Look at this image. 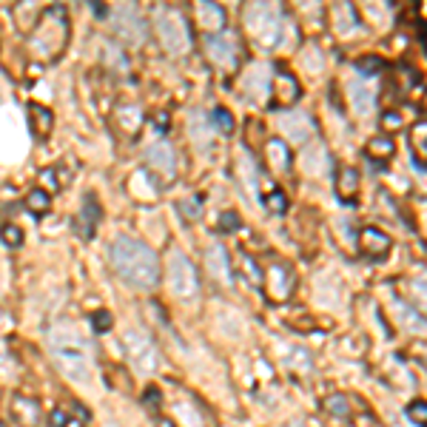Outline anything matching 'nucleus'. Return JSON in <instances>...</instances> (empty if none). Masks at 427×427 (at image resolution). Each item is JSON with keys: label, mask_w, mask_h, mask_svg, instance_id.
<instances>
[{"label": "nucleus", "mask_w": 427, "mask_h": 427, "mask_svg": "<svg viewBox=\"0 0 427 427\" xmlns=\"http://www.w3.org/2000/svg\"><path fill=\"white\" fill-rule=\"evenodd\" d=\"M111 268L134 288H154L160 282V259L145 242L131 236H114L108 248Z\"/></svg>", "instance_id": "1"}, {"label": "nucleus", "mask_w": 427, "mask_h": 427, "mask_svg": "<svg viewBox=\"0 0 427 427\" xmlns=\"http://www.w3.org/2000/svg\"><path fill=\"white\" fill-rule=\"evenodd\" d=\"M49 348L51 359L60 368V373L74 379V382H88L91 379V359L86 351V339L72 322H57L49 328Z\"/></svg>", "instance_id": "2"}, {"label": "nucleus", "mask_w": 427, "mask_h": 427, "mask_svg": "<svg viewBox=\"0 0 427 427\" xmlns=\"http://www.w3.org/2000/svg\"><path fill=\"white\" fill-rule=\"evenodd\" d=\"M69 40V20L63 6H51L40 15L35 23V35H32V51L38 57H57L66 49Z\"/></svg>", "instance_id": "3"}, {"label": "nucleus", "mask_w": 427, "mask_h": 427, "mask_svg": "<svg viewBox=\"0 0 427 427\" xmlns=\"http://www.w3.org/2000/svg\"><path fill=\"white\" fill-rule=\"evenodd\" d=\"M245 29L257 46L277 49L282 43V9L277 3H248L245 6Z\"/></svg>", "instance_id": "4"}, {"label": "nucleus", "mask_w": 427, "mask_h": 427, "mask_svg": "<svg viewBox=\"0 0 427 427\" xmlns=\"http://www.w3.org/2000/svg\"><path fill=\"white\" fill-rule=\"evenodd\" d=\"M157 35H160V43L168 54H186L191 51V29H188V20L179 9H157Z\"/></svg>", "instance_id": "5"}, {"label": "nucleus", "mask_w": 427, "mask_h": 427, "mask_svg": "<svg viewBox=\"0 0 427 427\" xmlns=\"http://www.w3.org/2000/svg\"><path fill=\"white\" fill-rule=\"evenodd\" d=\"M123 351L129 356V362L140 373H157L160 368V351L151 342L148 333L143 330H126L123 333Z\"/></svg>", "instance_id": "6"}, {"label": "nucleus", "mask_w": 427, "mask_h": 427, "mask_svg": "<svg viewBox=\"0 0 427 427\" xmlns=\"http://www.w3.org/2000/svg\"><path fill=\"white\" fill-rule=\"evenodd\" d=\"M166 273H168V285H171V291H174L179 299H191V296H197V291H200V277H197V268L191 265V259H188L186 254L174 251V254L168 257Z\"/></svg>", "instance_id": "7"}, {"label": "nucleus", "mask_w": 427, "mask_h": 427, "mask_svg": "<svg viewBox=\"0 0 427 427\" xmlns=\"http://www.w3.org/2000/svg\"><path fill=\"white\" fill-rule=\"evenodd\" d=\"M114 29H117V35L131 46L145 40V23H143V17L137 15L134 6H120L114 12Z\"/></svg>", "instance_id": "8"}, {"label": "nucleus", "mask_w": 427, "mask_h": 427, "mask_svg": "<svg viewBox=\"0 0 427 427\" xmlns=\"http://www.w3.org/2000/svg\"><path fill=\"white\" fill-rule=\"evenodd\" d=\"M205 49H208V57L214 60V63L225 66V69H234L236 60H239L236 40L231 35H208L205 38Z\"/></svg>", "instance_id": "9"}, {"label": "nucleus", "mask_w": 427, "mask_h": 427, "mask_svg": "<svg viewBox=\"0 0 427 427\" xmlns=\"http://www.w3.org/2000/svg\"><path fill=\"white\" fill-rule=\"evenodd\" d=\"M145 163H148L151 171H157L163 179H174V174H177L174 148H171L166 140H160V143H154V145L145 148Z\"/></svg>", "instance_id": "10"}, {"label": "nucleus", "mask_w": 427, "mask_h": 427, "mask_svg": "<svg viewBox=\"0 0 427 427\" xmlns=\"http://www.w3.org/2000/svg\"><path fill=\"white\" fill-rule=\"evenodd\" d=\"M265 282V291L271 299H277V302H285L291 296V288H293V277H291V271L285 265H271L268 273L262 277Z\"/></svg>", "instance_id": "11"}, {"label": "nucleus", "mask_w": 427, "mask_h": 427, "mask_svg": "<svg viewBox=\"0 0 427 427\" xmlns=\"http://www.w3.org/2000/svg\"><path fill=\"white\" fill-rule=\"evenodd\" d=\"M205 268L208 273L217 282L223 285H231V257L225 251V245H220V242H214V245L205 251Z\"/></svg>", "instance_id": "12"}, {"label": "nucleus", "mask_w": 427, "mask_h": 427, "mask_svg": "<svg viewBox=\"0 0 427 427\" xmlns=\"http://www.w3.org/2000/svg\"><path fill=\"white\" fill-rule=\"evenodd\" d=\"M242 88L251 100H265V95L271 91V72L265 63H254L245 74H242Z\"/></svg>", "instance_id": "13"}, {"label": "nucleus", "mask_w": 427, "mask_h": 427, "mask_svg": "<svg viewBox=\"0 0 427 427\" xmlns=\"http://www.w3.org/2000/svg\"><path fill=\"white\" fill-rule=\"evenodd\" d=\"M100 223V202L95 194H86L83 197V208L77 211V217H74V228L80 231L83 239H91L95 236V228Z\"/></svg>", "instance_id": "14"}, {"label": "nucleus", "mask_w": 427, "mask_h": 427, "mask_svg": "<svg viewBox=\"0 0 427 427\" xmlns=\"http://www.w3.org/2000/svg\"><path fill=\"white\" fill-rule=\"evenodd\" d=\"M299 95H302L299 80H296L291 72L280 69L277 77H273V97H277V103L285 106V108H291V106L299 100Z\"/></svg>", "instance_id": "15"}, {"label": "nucleus", "mask_w": 427, "mask_h": 427, "mask_svg": "<svg viewBox=\"0 0 427 427\" xmlns=\"http://www.w3.org/2000/svg\"><path fill=\"white\" fill-rule=\"evenodd\" d=\"M390 236L385 234V231H379V228H373V225H368V228H362V234H359V248H362V254H368V257H385L387 251H390Z\"/></svg>", "instance_id": "16"}, {"label": "nucleus", "mask_w": 427, "mask_h": 427, "mask_svg": "<svg viewBox=\"0 0 427 427\" xmlns=\"http://www.w3.org/2000/svg\"><path fill=\"white\" fill-rule=\"evenodd\" d=\"M197 20H200V26L205 29L208 35H217V32H223V26H225V12H223L220 3L200 0L197 3Z\"/></svg>", "instance_id": "17"}, {"label": "nucleus", "mask_w": 427, "mask_h": 427, "mask_svg": "<svg viewBox=\"0 0 427 427\" xmlns=\"http://www.w3.org/2000/svg\"><path fill=\"white\" fill-rule=\"evenodd\" d=\"M282 131H285L291 140L305 143V140L314 134V123H311L308 114H285V117H282Z\"/></svg>", "instance_id": "18"}, {"label": "nucleus", "mask_w": 427, "mask_h": 427, "mask_svg": "<svg viewBox=\"0 0 427 427\" xmlns=\"http://www.w3.org/2000/svg\"><path fill=\"white\" fill-rule=\"evenodd\" d=\"M12 413H15V419H17L23 427H38V421H40V408H38V402L29 399V396H20V393L12 399Z\"/></svg>", "instance_id": "19"}, {"label": "nucleus", "mask_w": 427, "mask_h": 427, "mask_svg": "<svg viewBox=\"0 0 427 427\" xmlns=\"http://www.w3.org/2000/svg\"><path fill=\"white\" fill-rule=\"evenodd\" d=\"M29 126H32V134L38 140H46L51 134V129H54V117H51V111L46 106L32 103L29 106Z\"/></svg>", "instance_id": "20"}, {"label": "nucleus", "mask_w": 427, "mask_h": 427, "mask_svg": "<svg viewBox=\"0 0 427 427\" xmlns=\"http://www.w3.org/2000/svg\"><path fill=\"white\" fill-rule=\"evenodd\" d=\"M265 160L271 163L273 171H288L291 168V148L285 140H268L265 143Z\"/></svg>", "instance_id": "21"}, {"label": "nucleus", "mask_w": 427, "mask_h": 427, "mask_svg": "<svg viewBox=\"0 0 427 427\" xmlns=\"http://www.w3.org/2000/svg\"><path fill=\"white\" fill-rule=\"evenodd\" d=\"M117 126H120V131H123V134L137 137V131L143 129V111L137 106H120V111H117Z\"/></svg>", "instance_id": "22"}, {"label": "nucleus", "mask_w": 427, "mask_h": 427, "mask_svg": "<svg viewBox=\"0 0 427 427\" xmlns=\"http://www.w3.org/2000/svg\"><path fill=\"white\" fill-rule=\"evenodd\" d=\"M337 191H339V197L345 202L356 200V194H359V171L356 168H351V166L339 168V174H337Z\"/></svg>", "instance_id": "23"}, {"label": "nucleus", "mask_w": 427, "mask_h": 427, "mask_svg": "<svg viewBox=\"0 0 427 427\" xmlns=\"http://www.w3.org/2000/svg\"><path fill=\"white\" fill-rule=\"evenodd\" d=\"M330 20H333V26H337L339 35H351L353 26H356V12H353V6L339 3V6L330 9Z\"/></svg>", "instance_id": "24"}, {"label": "nucleus", "mask_w": 427, "mask_h": 427, "mask_svg": "<svg viewBox=\"0 0 427 427\" xmlns=\"http://www.w3.org/2000/svg\"><path fill=\"white\" fill-rule=\"evenodd\" d=\"M129 191H131L137 200H145V202H151V200L157 197V188L151 186V179H148L145 171H134V174H131V179H129Z\"/></svg>", "instance_id": "25"}, {"label": "nucleus", "mask_w": 427, "mask_h": 427, "mask_svg": "<svg viewBox=\"0 0 427 427\" xmlns=\"http://www.w3.org/2000/svg\"><path fill=\"white\" fill-rule=\"evenodd\" d=\"M348 91H351V103H353V108H356L359 114H371V108H373V103H376L373 91H371V88H364V86H359V83H351Z\"/></svg>", "instance_id": "26"}, {"label": "nucleus", "mask_w": 427, "mask_h": 427, "mask_svg": "<svg viewBox=\"0 0 427 427\" xmlns=\"http://www.w3.org/2000/svg\"><path fill=\"white\" fill-rule=\"evenodd\" d=\"M393 154H396V143L387 137H373L368 143V157L376 163H387V160H393Z\"/></svg>", "instance_id": "27"}, {"label": "nucleus", "mask_w": 427, "mask_h": 427, "mask_svg": "<svg viewBox=\"0 0 427 427\" xmlns=\"http://www.w3.org/2000/svg\"><path fill=\"white\" fill-rule=\"evenodd\" d=\"M325 410L333 413L337 419H351V402H348V396H342V393H330L328 399H325Z\"/></svg>", "instance_id": "28"}, {"label": "nucleus", "mask_w": 427, "mask_h": 427, "mask_svg": "<svg viewBox=\"0 0 427 427\" xmlns=\"http://www.w3.org/2000/svg\"><path fill=\"white\" fill-rule=\"evenodd\" d=\"M100 46H103V60L114 72H129V60H126L123 51H120L117 46H111V43H100Z\"/></svg>", "instance_id": "29"}, {"label": "nucleus", "mask_w": 427, "mask_h": 427, "mask_svg": "<svg viewBox=\"0 0 427 427\" xmlns=\"http://www.w3.org/2000/svg\"><path fill=\"white\" fill-rule=\"evenodd\" d=\"M288 368H293L296 373H311V368H314V362H311V353L308 351H302V348H293L291 353H288Z\"/></svg>", "instance_id": "30"}, {"label": "nucleus", "mask_w": 427, "mask_h": 427, "mask_svg": "<svg viewBox=\"0 0 427 427\" xmlns=\"http://www.w3.org/2000/svg\"><path fill=\"white\" fill-rule=\"evenodd\" d=\"M26 208L32 211V214H46L51 208V197L43 188H35V191L26 194Z\"/></svg>", "instance_id": "31"}, {"label": "nucleus", "mask_w": 427, "mask_h": 427, "mask_svg": "<svg viewBox=\"0 0 427 427\" xmlns=\"http://www.w3.org/2000/svg\"><path fill=\"white\" fill-rule=\"evenodd\" d=\"M413 151L419 154V166L427 160V123H416V129H413Z\"/></svg>", "instance_id": "32"}, {"label": "nucleus", "mask_w": 427, "mask_h": 427, "mask_svg": "<svg viewBox=\"0 0 427 427\" xmlns=\"http://www.w3.org/2000/svg\"><path fill=\"white\" fill-rule=\"evenodd\" d=\"M236 168H239V177L245 179V186L251 188V194H254V188H257V171H254V160L248 157V154H242L239 157V163H236Z\"/></svg>", "instance_id": "33"}, {"label": "nucleus", "mask_w": 427, "mask_h": 427, "mask_svg": "<svg viewBox=\"0 0 427 427\" xmlns=\"http://www.w3.org/2000/svg\"><path fill=\"white\" fill-rule=\"evenodd\" d=\"M262 202H265V208H268L271 214H285V211H288V197H285L282 191H271V194H265Z\"/></svg>", "instance_id": "34"}, {"label": "nucleus", "mask_w": 427, "mask_h": 427, "mask_svg": "<svg viewBox=\"0 0 427 427\" xmlns=\"http://www.w3.org/2000/svg\"><path fill=\"white\" fill-rule=\"evenodd\" d=\"M356 69H359L364 77H371V74H379V72L385 69V60H382V57H362L359 63H356Z\"/></svg>", "instance_id": "35"}, {"label": "nucleus", "mask_w": 427, "mask_h": 427, "mask_svg": "<svg viewBox=\"0 0 427 427\" xmlns=\"http://www.w3.org/2000/svg\"><path fill=\"white\" fill-rule=\"evenodd\" d=\"M382 129L385 131H402L405 129V117H402V111H385L382 114Z\"/></svg>", "instance_id": "36"}, {"label": "nucleus", "mask_w": 427, "mask_h": 427, "mask_svg": "<svg viewBox=\"0 0 427 427\" xmlns=\"http://www.w3.org/2000/svg\"><path fill=\"white\" fill-rule=\"evenodd\" d=\"M408 419L416 424V427H424L427 424V405L419 399V402H410L408 405Z\"/></svg>", "instance_id": "37"}, {"label": "nucleus", "mask_w": 427, "mask_h": 427, "mask_svg": "<svg viewBox=\"0 0 427 427\" xmlns=\"http://www.w3.org/2000/svg\"><path fill=\"white\" fill-rule=\"evenodd\" d=\"M0 239H3L9 248H17L23 242V231L17 225H3V228H0Z\"/></svg>", "instance_id": "38"}, {"label": "nucleus", "mask_w": 427, "mask_h": 427, "mask_svg": "<svg viewBox=\"0 0 427 427\" xmlns=\"http://www.w3.org/2000/svg\"><path fill=\"white\" fill-rule=\"evenodd\" d=\"M302 63L308 66L314 74L316 72H322V57H319V51L316 49H308V51H302Z\"/></svg>", "instance_id": "39"}, {"label": "nucleus", "mask_w": 427, "mask_h": 427, "mask_svg": "<svg viewBox=\"0 0 427 427\" xmlns=\"http://www.w3.org/2000/svg\"><path fill=\"white\" fill-rule=\"evenodd\" d=\"M211 120H214V123H217V126H220L225 134L234 129V117H231L225 108H214V117H211Z\"/></svg>", "instance_id": "40"}, {"label": "nucleus", "mask_w": 427, "mask_h": 427, "mask_svg": "<svg viewBox=\"0 0 427 427\" xmlns=\"http://www.w3.org/2000/svg\"><path fill=\"white\" fill-rule=\"evenodd\" d=\"M91 325H95V330H97V333L111 330V314H108V311H97L95 316H91Z\"/></svg>", "instance_id": "41"}, {"label": "nucleus", "mask_w": 427, "mask_h": 427, "mask_svg": "<svg viewBox=\"0 0 427 427\" xmlns=\"http://www.w3.org/2000/svg\"><path fill=\"white\" fill-rule=\"evenodd\" d=\"M182 214H186V217L188 220H200V200L197 197H191V200H186V202H182Z\"/></svg>", "instance_id": "42"}, {"label": "nucleus", "mask_w": 427, "mask_h": 427, "mask_svg": "<svg viewBox=\"0 0 427 427\" xmlns=\"http://www.w3.org/2000/svg\"><path fill=\"white\" fill-rule=\"evenodd\" d=\"M220 228H223V231H234V228H239V217H236L234 211H225V214H223V220H220Z\"/></svg>", "instance_id": "43"}, {"label": "nucleus", "mask_w": 427, "mask_h": 427, "mask_svg": "<svg viewBox=\"0 0 427 427\" xmlns=\"http://www.w3.org/2000/svg\"><path fill=\"white\" fill-rule=\"evenodd\" d=\"M353 424H356V427H382V424H379V419H376V416H371V413H362V416H356V419H353Z\"/></svg>", "instance_id": "44"}, {"label": "nucleus", "mask_w": 427, "mask_h": 427, "mask_svg": "<svg viewBox=\"0 0 427 427\" xmlns=\"http://www.w3.org/2000/svg\"><path fill=\"white\" fill-rule=\"evenodd\" d=\"M49 424H51V427H66V424H69V419H66V413H63V410H51Z\"/></svg>", "instance_id": "45"}, {"label": "nucleus", "mask_w": 427, "mask_h": 427, "mask_svg": "<svg viewBox=\"0 0 427 427\" xmlns=\"http://www.w3.org/2000/svg\"><path fill=\"white\" fill-rule=\"evenodd\" d=\"M40 179H43V186H51V191L57 188V177H54V171H43Z\"/></svg>", "instance_id": "46"}, {"label": "nucleus", "mask_w": 427, "mask_h": 427, "mask_svg": "<svg viewBox=\"0 0 427 427\" xmlns=\"http://www.w3.org/2000/svg\"><path fill=\"white\" fill-rule=\"evenodd\" d=\"M160 427H174V424H171V421H163V424H160Z\"/></svg>", "instance_id": "47"}, {"label": "nucleus", "mask_w": 427, "mask_h": 427, "mask_svg": "<svg viewBox=\"0 0 427 427\" xmlns=\"http://www.w3.org/2000/svg\"><path fill=\"white\" fill-rule=\"evenodd\" d=\"M291 427H302V424H296V421H293V424H291Z\"/></svg>", "instance_id": "48"}]
</instances>
